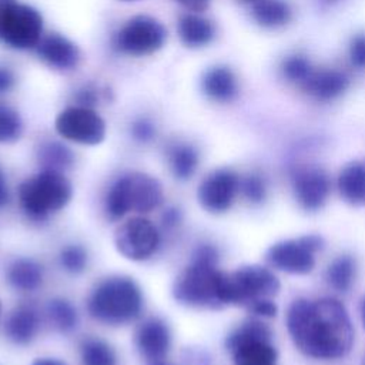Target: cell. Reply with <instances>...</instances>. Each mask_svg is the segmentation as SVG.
I'll list each match as a JSON object with an SVG mask.
<instances>
[{
  "mask_svg": "<svg viewBox=\"0 0 365 365\" xmlns=\"http://www.w3.org/2000/svg\"><path fill=\"white\" fill-rule=\"evenodd\" d=\"M287 327L295 346L315 359L341 358L354 342L345 307L329 297L315 301L295 299L287 314Z\"/></svg>",
  "mask_w": 365,
  "mask_h": 365,
  "instance_id": "cell-1",
  "label": "cell"
},
{
  "mask_svg": "<svg viewBox=\"0 0 365 365\" xmlns=\"http://www.w3.org/2000/svg\"><path fill=\"white\" fill-rule=\"evenodd\" d=\"M218 251L210 244L200 245L188 267L180 272L173 285L174 298L188 307L220 308L222 302L224 272L217 268Z\"/></svg>",
  "mask_w": 365,
  "mask_h": 365,
  "instance_id": "cell-2",
  "label": "cell"
},
{
  "mask_svg": "<svg viewBox=\"0 0 365 365\" xmlns=\"http://www.w3.org/2000/svg\"><path fill=\"white\" fill-rule=\"evenodd\" d=\"M143 309V294L134 279L114 275L100 281L90 292L87 311L91 318L107 325L134 321Z\"/></svg>",
  "mask_w": 365,
  "mask_h": 365,
  "instance_id": "cell-3",
  "label": "cell"
},
{
  "mask_svg": "<svg viewBox=\"0 0 365 365\" xmlns=\"http://www.w3.org/2000/svg\"><path fill=\"white\" fill-rule=\"evenodd\" d=\"M17 195L24 214L41 221L70 202L73 187L63 173L41 170L20 182Z\"/></svg>",
  "mask_w": 365,
  "mask_h": 365,
  "instance_id": "cell-4",
  "label": "cell"
},
{
  "mask_svg": "<svg viewBox=\"0 0 365 365\" xmlns=\"http://www.w3.org/2000/svg\"><path fill=\"white\" fill-rule=\"evenodd\" d=\"M163 201L160 181L144 173L121 175L106 197V212L110 220H120L128 212H150Z\"/></svg>",
  "mask_w": 365,
  "mask_h": 365,
  "instance_id": "cell-5",
  "label": "cell"
},
{
  "mask_svg": "<svg viewBox=\"0 0 365 365\" xmlns=\"http://www.w3.org/2000/svg\"><path fill=\"white\" fill-rule=\"evenodd\" d=\"M279 289V281L274 272L262 265H245L234 272H224L222 302L224 305H245L247 308L259 301L274 297Z\"/></svg>",
  "mask_w": 365,
  "mask_h": 365,
  "instance_id": "cell-6",
  "label": "cell"
},
{
  "mask_svg": "<svg viewBox=\"0 0 365 365\" xmlns=\"http://www.w3.org/2000/svg\"><path fill=\"white\" fill-rule=\"evenodd\" d=\"M43 19L31 6L17 0H0V40L19 50L37 47L41 40Z\"/></svg>",
  "mask_w": 365,
  "mask_h": 365,
  "instance_id": "cell-7",
  "label": "cell"
},
{
  "mask_svg": "<svg viewBox=\"0 0 365 365\" xmlns=\"http://www.w3.org/2000/svg\"><path fill=\"white\" fill-rule=\"evenodd\" d=\"M167 38L165 27L154 17L138 14L125 21L115 33L113 47L128 56H148L160 50Z\"/></svg>",
  "mask_w": 365,
  "mask_h": 365,
  "instance_id": "cell-8",
  "label": "cell"
},
{
  "mask_svg": "<svg viewBox=\"0 0 365 365\" xmlns=\"http://www.w3.org/2000/svg\"><path fill=\"white\" fill-rule=\"evenodd\" d=\"M324 241L319 235H302L284 240L269 247L268 262L289 274H308L315 267V254L322 250Z\"/></svg>",
  "mask_w": 365,
  "mask_h": 365,
  "instance_id": "cell-9",
  "label": "cell"
},
{
  "mask_svg": "<svg viewBox=\"0 0 365 365\" xmlns=\"http://www.w3.org/2000/svg\"><path fill=\"white\" fill-rule=\"evenodd\" d=\"M114 245L127 259L145 261L160 247L157 227L144 217H131L120 224L114 232Z\"/></svg>",
  "mask_w": 365,
  "mask_h": 365,
  "instance_id": "cell-10",
  "label": "cell"
},
{
  "mask_svg": "<svg viewBox=\"0 0 365 365\" xmlns=\"http://www.w3.org/2000/svg\"><path fill=\"white\" fill-rule=\"evenodd\" d=\"M54 127L60 137L83 145H97L106 137L104 120L93 108L83 106H71L60 111Z\"/></svg>",
  "mask_w": 365,
  "mask_h": 365,
  "instance_id": "cell-11",
  "label": "cell"
},
{
  "mask_svg": "<svg viewBox=\"0 0 365 365\" xmlns=\"http://www.w3.org/2000/svg\"><path fill=\"white\" fill-rule=\"evenodd\" d=\"M238 191V175L230 168H218L201 181L197 190V198L205 211L221 214L232 205Z\"/></svg>",
  "mask_w": 365,
  "mask_h": 365,
  "instance_id": "cell-12",
  "label": "cell"
},
{
  "mask_svg": "<svg viewBox=\"0 0 365 365\" xmlns=\"http://www.w3.org/2000/svg\"><path fill=\"white\" fill-rule=\"evenodd\" d=\"M292 188L298 204L307 211H315L327 202L331 180L319 167H302L292 175Z\"/></svg>",
  "mask_w": 365,
  "mask_h": 365,
  "instance_id": "cell-13",
  "label": "cell"
},
{
  "mask_svg": "<svg viewBox=\"0 0 365 365\" xmlns=\"http://www.w3.org/2000/svg\"><path fill=\"white\" fill-rule=\"evenodd\" d=\"M140 355L150 364L161 362L171 346V332L168 325L158 317L143 321L134 335Z\"/></svg>",
  "mask_w": 365,
  "mask_h": 365,
  "instance_id": "cell-14",
  "label": "cell"
},
{
  "mask_svg": "<svg viewBox=\"0 0 365 365\" xmlns=\"http://www.w3.org/2000/svg\"><path fill=\"white\" fill-rule=\"evenodd\" d=\"M38 57L56 70H73L80 61L78 47L58 33H50L37 44Z\"/></svg>",
  "mask_w": 365,
  "mask_h": 365,
  "instance_id": "cell-15",
  "label": "cell"
},
{
  "mask_svg": "<svg viewBox=\"0 0 365 365\" xmlns=\"http://www.w3.org/2000/svg\"><path fill=\"white\" fill-rule=\"evenodd\" d=\"M38 328L40 318L36 308L31 305H20L14 308L4 324L6 336L17 345L30 344L37 335Z\"/></svg>",
  "mask_w": 365,
  "mask_h": 365,
  "instance_id": "cell-16",
  "label": "cell"
},
{
  "mask_svg": "<svg viewBox=\"0 0 365 365\" xmlns=\"http://www.w3.org/2000/svg\"><path fill=\"white\" fill-rule=\"evenodd\" d=\"M301 87L312 97L327 101L338 97L346 90L348 78L344 73L336 70H312Z\"/></svg>",
  "mask_w": 365,
  "mask_h": 365,
  "instance_id": "cell-17",
  "label": "cell"
},
{
  "mask_svg": "<svg viewBox=\"0 0 365 365\" xmlns=\"http://www.w3.org/2000/svg\"><path fill=\"white\" fill-rule=\"evenodd\" d=\"M228 351L234 365H277V351L268 338L247 339Z\"/></svg>",
  "mask_w": 365,
  "mask_h": 365,
  "instance_id": "cell-18",
  "label": "cell"
},
{
  "mask_svg": "<svg viewBox=\"0 0 365 365\" xmlns=\"http://www.w3.org/2000/svg\"><path fill=\"white\" fill-rule=\"evenodd\" d=\"M336 187L346 202L365 205V160H355L346 164L338 174Z\"/></svg>",
  "mask_w": 365,
  "mask_h": 365,
  "instance_id": "cell-19",
  "label": "cell"
},
{
  "mask_svg": "<svg viewBox=\"0 0 365 365\" xmlns=\"http://www.w3.org/2000/svg\"><path fill=\"white\" fill-rule=\"evenodd\" d=\"M202 90L205 96L218 103H228L235 98L238 84L234 73L224 66H215L202 76Z\"/></svg>",
  "mask_w": 365,
  "mask_h": 365,
  "instance_id": "cell-20",
  "label": "cell"
},
{
  "mask_svg": "<svg viewBox=\"0 0 365 365\" xmlns=\"http://www.w3.org/2000/svg\"><path fill=\"white\" fill-rule=\"evenodd\" d=\"M177 30L182 44L191 48L207 46L215 34L214 24L208 19L194 13L182 14L178 20Z\"/></svg>",
  "mask_w": 365,
  "mask_h": 365,
  "instance_id": "cell-21",
  "label": "cell"
},
{
  "mask_svg": "<svg viewBox=\"0 0 365 365\" xmlns=\"http://www.w3.org/2000/svg\"><path fill=\"white\" fill-rule=\"evenodd\" d=\"M198 161L197 148L188 143H174L167 148V163L177 180H190L198 167Z\"/></svg>",
  "mask_w": 365,
  "mask_h": 365,
  "instance_id": "cell-22",
  "label": "cell"
},
{
  "mask_svg": "<svg viewBox=\"0 0 365 365\" xmlns=\"http://www.w3.org/2000/svg\"><path fill=\"white\" fill-rule=\"evenodd\" d=\"M7 279L14 289L24 292L34 291L43 281L41 265L30 258H19L9 267Z\"/></svg>",
  "mask_w": 365,
  "mask_h": 365,
  "instance_id": "cell-23",
  "label": "cell"
},
{
  "mask_svg": "<svg viewBox=\"0 0 365 365\" xmlns=\"http://www.w3.org/2000/svg\"><path fill=\"white\" fill-rule=\"evenodd\" d=\"M37 158L41 170L63 173L74 163L73 151L60 141H43L37 150Z\"/></svg>",
  "mask_w": 365,
  "mask_h": 365,
  "instance_id": "cell-24",
  "label": "cell"
},
{
  "mask_svg": "<svg viewBox=\"0 0 365 365\" xmlns=\"http://www.w3.org/2000/svg\"><path fill=\"white\" fill-rule=\"evenodd\" d=\"M252 16L262 27L275 29L291 20V7L285 0H257L254 1Z\"/></svg>",
  "mask_w": 365,
  "mask_h": 365,
  "instance_id": "cell-25",
  "label": "cell"
},
{
  "mask_svg": "<svg viewBox=\"0 0 365 365\" xmlns=\"http://www.w3.org/2000/svg\"><path fill=\"white\" fill-rule=\"evenodd\" d=\"M355 272H356L355 259L349 255H341L329 264L325 272V278H327V282L335 291L346 292L355 279Z\"/></svg>",
  "mask_w": 365,
  "mask_h": 365,
  "instance_id": "cell-26",
  "label": "cell"
},
{
  "mask_svg": "<svg viewBox=\"0 0 365 365\" xmlns=\"http://www.w3.org/2000/svg\"><path fill=\"white\" fill-rule=\"evenodd\" d=\"M46 312L50 324L60 332H71L78 324V315L74 305L64 298H53L47 302Z\"/></svg>",
  "mask_w": 365,
  "mask_h": 365,
  "instance_id": "cell-27",
  "label": "cell"
},
{
  "mask_svg": "<svg viewBox=\"0 0 365 365\" xmlns=\"http://www.w3.org/2000/svg\"><path fill=\"white\" fill-rule=\"evenodd\" d=\"M81 365H115V354L113 348L98 339L87 338L80 346Z\"/></svg>",
  "mask_w": 365,
  "mask_h": 365,
  "instance_id": "cell-28",
  "label": "cell"
},
{
  "mask_svg": "<svg viewBox=\"0 0 365 365\" xmlns=\"http://www.w3.org/2000/svg\"><path fill=\"white\" fill-rule=\"evenodd\" d=\"M23 133V121L20 114L9 104L0 103V144L13 143Z\"/></svg>",
  "mask_w": 365,
  "mask_h": 365,
  "instance_id": "cell-29",
  "label": "cell"
},
{
  "mask_svg": "<svg viewBox=\"0 0 365 365\" xmlns=\"http://www.w3.org/2000/svg\"><path fill=\"white\" fill-rule=\"evenodd\" d=\"M87 251L80 245H67L60 252V264L70 274H80L87 267Z\"/></svg>",
  "mask_w": 365,
  "mask_h": 365,
  "instance_id": "cell-30",
  "label": "cell"
},
{
  "mask_svg": "<svg viewBox=\"0 0 365 365\" xmlns=\"http://www.w3.org/2000/svg\"><path fill=\"white\" fill-rule=\"evenodd\" d=\"M282 73L289 81H295L301 86L312 73V67L305 57L292 56L284 61Z\"/></svg>",
  "mask_w": 365,
  "mask_h": 365,
  "instance_id": "cell-31",
  "label": "cell"
},
{
  "mask_svg": "<svg viewBox=\"0 0 365 365\" xmlns=\"http://www.w3.org/2000/svg\"><path fill=\"white\" fill-rule=\"evenodd\" d=\"M240 190L242 191L244 197L251 202H261L267 194L264 180L255 174L245 177L242 181L240 180Z\"/></svg>",
  "mask_w": 365,
  "mask_h": 365,
  "instance_id": "cell-32",
  "label": "cell"
},
{
  "mask_svg": "<svg viewBox=\"0 0 365 365\" xmlns=\"http://www.w3.org/2000/svg\"><path fill=\"white\" fill-rule=\"evenodd\" d=\"M130 131L133 138L138 143H148L153 138H155V134H157V128L154 123L145 117H140L134 120L130 127Z\"/></svg>",
  "mask_w": 365,
  "mask_h": 365,
  "instance_id": "cell-33",
  "label": "cell"
},
{
  "mask_svg": "<svg viewBox=\"0 0 365 365\" xmlns=\"http://www.w3.org/2000/svg\"><path fill=\"white\" fill-rule=\"evenodd\" d=\"M351 61L358 67H365V34H358L349 46Z\"/></svg>",
  "mask_w": 365,
  "mask_h": 365,
  "instance_id": "cell-34",
  "label": "cell"
},
{
  "mask_svg": "<svg viewBox=\"0 0 365 365\" xmlns=\"http://www.w3.org/2000/svg\"><path fill=\"white\" fill-rule=\"evenodd\" d=\"M248 309L257 315V317H264V318H269V317H274L277 314V307L275 304L272 302L271 298H267V299H259L254 304H251L248 307Z\"/></svg>",
  "mask_w": 365,
  "mask_h": 365,
  "instance_id": "cell-35",
  "label": "cell"
},
{
  "mask_svg": "<svg viewBox=\"0 0 365 365\" xmlns=\"http://www.w3.org/2000/svg\"><path fill=\"white\" fill-rule=\"evenodd\" d=\"M76 100H77L78 106L93 108V106L97 104V101H98V90L91 86H86L81 90H78Z\"/></svg>",
  "mask_w": 365,
  "mask_h": 365,
  "instance_id": "cell-36",
  "label": "cell"
},
{
  "mask_svg": "<svg viewBox=\"0 0 365 365\" xmlns=\"http://www.w3.org/2000/svg\"><path fill=\"white\" fill-rule=\"evenodd\" d=\"M182 220V214L177 207H168L161 214V224L164 228H175Z\"/></svg>",
  "mask_w": 365,
  "mask_h": 365,
  "instance_id": "cell-37",
  "label": "cell"
},
{
  "mask_svg": "<svg viewBox=\"0 0 365 365\" xmlns=\"http://www.w3.org/2000/svg\"><path fill=\"white\" fill-rule=\"evenodd\" d=\"M16 83L14 73L7 67H0V94L9 93Z\"/></svg>",
  "mask_w": 365,
  "mask_h": 365,
  "instance_id": "cell-38",
  "label": "cell"
},
{
  "mask_svg": "<svg viewBox=\"0 0 365 365\" xmlns=\"http://www.w3.org/2000/svg\"><path fill=\"white\" fill-rule=\"evenodd\" d=\"M175 1H178L181 6H184L191 11H204L210 4V0H175Z\"/></svg>",
  "mask_w": 365,
  "mask_h": 365,
  "instance_id": "cell-39",
  "label": "cell"
},
{
  "mask_svg": "<svg viewBox=\"0 0 365 365\" xmlns=\"http://www.w3.org/2000/svg\"><path fill=\"white\" fill-rule=\"evenodd\" d=\"M9 201V188H7V182L4 178V174L0 168V207H3L4 204H7Z\"/></svg>",
  "mask_w": 365,
  "mask_h": 365,
  "instance_id": "cell-40",
  "label": "cell"
},
{
  "mask_svg": "<svg viewBox=\"0 0 365 365\" xmlns=\"http://www.w3.org/2000/svg\"><path fill=\"white\" fill-rule=\"evenodd\" d=\"M30 365H66V364L56 358H37Z\"/></svg>",
  "mask_w": 365,
  "mask_h": 365,
  "instance_id": "cell-41",
  "label": "cell"
},
{
  "mask_svg": "<svg viewBox=\"0 0 365 365\" xmlns=\"http://www.w3.org/2000/svg\"><path fill=\"white\" fill-rule=\"evenodd\" d=\"M361 319H362V325L365 328V298L362 299V304H361Z\"/></svg>",
  "mask_w": 365,
  "mask_h": 365,
  "instance_id": "cell-42",
  "label": "cell"
},
{
  "mask_svg": "<svg viewBox=\"0 0 365 365\" xmlns=\"http://www.w3.org/2000/svg\"><path fill=\"white\" fill-rule=\"evenodd\" d=\"M151 365H168V364H165V362H154V364H151Z\"/></svg>",
  "mask_w": 365,
  "mask_h": 365,
  "instance_id": "cell-43",
  "label": "cell"
},
{
  "mask_svg": "<svg viewBox=\"0 0 365 365\" xmlns=\"http://www.w3.org/2000/svg\"><path fill=\"white\" fill-rule=\"evenodd\" d=\"M325 1H328V3H334V1H338V0H325Z\"/></svg>",
  "mask_w": 365,
  "mask_h": 365,
  "instance_id": "cell-44",
  "label": "cell"
},
{
  "mask_svg": "<svg viewBox=\"0 0 365 365\" xmlns=\"http://www.w3.org/2000/svg\"><path fill=\"white\" fill-rule=\"evenodd\" d=\"M0 315H1V301H0Z\"/></svg>",
  "mask_w": 365,
  "mask_h": 365,
  "instance_id": "cell-45",
  "label": "cell"
},
{
  "mask_svg": "<svg viewBox=\"0 0 365 365\" xmlns=\"http://www.w3.org/2000/svg\"><path fill=\"white\" fill-rule=\"evenodd\" d=\"M244 1H257V0H244Z\"/></svg>",
  "mask_w": 365,
  "mask_h": 365,
  "instance_id": "cell-46",
  "label": "cell"
},
{
  "mask_svg": "<svg viewBox=\"0 0 365 365\" xmlns=\"http://www.w3.org/2000/svg\"><path fill=\"white\" fill-rule=\"evenodd\" d=\"M362 365H365V358H364V361H362Z\"/></svg>",
  "mask_w": 365,
  "mask_h": 365,
  "instance_id": "cell-47",
  "label": "cell"
}]
</instances>
